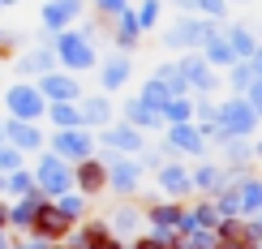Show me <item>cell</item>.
Instances as JSON below:
<instances>
[{
	"label": "cell",
	"instance_id": "cell-22",
	"mask_svg": "<svg viewBox=\"0 0 262 249\" xmlns=\"http://www.w3.org/2000/svg\"><path fill=\"white\" fill-rule=\"evenodd\" d=\"M121 116H125V125L142 129V133H155V129L163 125V121H159V112H155L146 99H142V95H134V99H125V103H121Z\"/></svg>",
	"mask_w": 262,
	"mask_h": 249
},
{
	"label": "cell",
	"instance_id": "cell-51",
	"mask_svg": "<svg viewBox=\"0 0 262 249\" xmlns=\"http://www.w3.org/2000/svg\"><path fill=\"white\" fill-rule=\"evenodd\" d=\"M43 249H73V245H64V241H56V245H43Z\"/></svg>",
	"mask_w": 262,
	"mask_h": 249
},
{
	"label": "cell",
	"instance_id": "cell-32",
	"mask_svg": "<svg viewBox=\"0 0 262 249\" xmlns=\"http://www.w3.org/2000/svg\"><path fill=\"white\" fill-rule=\"evenodd\" d=\"M52 121V129H78L82 125V112L78 103H48V112H43Z\"/></svg>",
	"mask_w": 262,
	"mask_h": 249
},
{
	"label": "cell",
	"instance_id": "cell-8",
	"mask_svg": "<svg viewBox=\"0 0 262 249\" xmlns=\"http://www.w3.org/2000/svg\"><path fill=\"white\" fill-rule=\"evenodd\" d=\"M35 86H39V95L48 103H78L82 99V78H78V73H69V69L43 73V78H35Z\"/></svg>",
	"mask_w": 262,
	"mask_h": 249
},
{
	"label": "cell",
	"instance_id": "cell-9",
	"mask_svg": "<svg viewBox=\"0 0 262 249\" xmlns=\"http://www.w3.org/2000/svg\"><path fill=\"white\" fill-rule=\"evenodd\" d=\"M107 155H138L142 146H146V133L134 125H125V121H112V125H103L99 129V138H95Z\"/></svg>",
	"mask_w": 262,
	"mask_h": 249
},
{
	"label": "cell",
	"instance_id": "cell-43",
	"mask_svg": "<svg viewBox=\"0 0 262 249\" xmlns=\"http://www.w3.org/2000/svg\"><path fill=\"white\" fill-rule=\"evenodd\" d=\"M17 52H21V35H17V30H9V26H0V60L17 56Z\"/></svg>",
	"mask_w": 262,
	"mask_h": 249
},
{
	"label": "cell",
	"instance_id": "cell-38",
	"mask_svg": "<svg viewBox=\"0 0 262 249\" xmlns=\"http://www.w3.org/2000/svg\"><path fill=\"white\" fill-rule=\"evenodd\" d=\"M189 223L193 228H206V232H215V223H220V211H215V202H198V207L189 211Z\"/></svg>",
	"mask_w": 262,
	"mask_h": 249
},
{
	"label": "cell",
	"instance_id": "cell-13",
	"mask_svg": "<svg viewBox=\"0 0 262 249\" xmlns=\"http://www.w3.org/2000/svg\"><path fill=\"white\" fill-rule=\"evenodd\" d=\"M52 69H56V56H52V35L43 30V35H39V48H21V52H17V73L35 82V78H43V73H52Z\"/></svg>",
	"mask_w": 262,
	"mask_h": 249
},
{
	"label": "cell",
	"instance_id": "cell-33",
	"mask_svg": "<svg viewBox=\"0 0 262 249\" xmlns=\"http://www.w3.org/2000/svg\"><path fill=\"white\" fill-rule=\"evenodd\" d=\"M224 146V159H228V168H249V159H254V146H249V138H228Z\"/></svg>",
	"mask_w": 262,
	"mask_h": 249
},
{
	"label": "cell",
	"instance_id": "cell-57",
	"mask_svg": "<svg viewBox=\"0 0 262 249\" xmlns=\"http://www.w3.org/2000/svg\"><path fill=\"white\" fill-rule=\"evenodd\" d=\"M0 249H5V241H0Z\"/></svg>",
	"mask_w": 262,
	"mask_h": 249
},
{
	"label": "cell",
	"instance_id": "cell-18",
	"mask_svg": "<svg viewBox=\"0 0 262 249\" xmlns=\"http://www.w3.org/2000/svg\"><path fill=\"white\" fill-rule=\"evenodd\" d=\"M5 142L21 150V155H39L43 146H48V138L39 133L35 121H13V116H5Z\"/></svg>",
	"mask_w": 262,
	"mask_h": 249
},
{
	"label": "cell",
	"instance_id": "cell-52",
	"mask_svg": "<svg viewBox=\"0 0 262 249\" xmlns=\"http://www.w3.org/2000/svg\"><path fill=\"white\" fill-rule=\"evenodd\" d=\"M17 249H43V241H39V245H17Z\"/></svg>",
	"mask_w": 262,
	"mask_h": 249
},
{
	"label": "cell",
	"instance_id": "cell-50",
	"mask_svg": "<svg viewBox=\"0 0 262 249\" xmlns=\"http://www.w3.org/2000/svg\"><path fill=\"white\" fill-rule=\"evenodd\" d=\"M249 146H254V159H258V164H262V142H249Z\"/></svg>",
	"mask_w": 262,
	"mask_h": 249
},
{
	"label": "cell",
	"instance_id": "cell-14",
	"mask_svg": "<svg viewBox=\"0 0 262 249\" xmlns=\"http://www.w3.org/2000/svg\"><path fill=\"white\" fill-rule=\"evenodd\" d=\"M69 232H73V223L56 211V202H43L39 215H35V223H30V236L43 241V245H56V241H64Z\"/></svg>",
	"mask_w": 262,
	"mask_h": 249
},
{
	"label": "cell",
	"instance_id": "cell-26",
	"mask_svg": "<svg viewBox=\"0 0 262 249\" xmlns=\"http://www.w3.org/2000/svg\"><path fill=\"white\" fill-rule=\"evenodd\" d=\"M224 39H228V48H232L236 60H249V56H254V48H258V35L245 26V21H228V26H224Z\"/></svg>",
	"mask_w": 262,
	"mask_h": 249
},
{
	"label": "cell",
	"instance_id": "cell-46",
	"mask_svg": "<svg viewBox=\"0 0 262 249\" xmlns=\"http://www.w3.org/2000/svg\"><path fill=\"white\" fill-rule=\"evenodd\" d=\"M134 249H172L168 245V236H159V232H150V236H138Z\"/></svg>",
	"mask_w": 262,
	"mask_h": 249
},
{
	"label": "cell",
	"instance_id": "cell-40",
	"mask_svg": "<svg viewBox=\"0 0 262 249\" xmlns=\"http://www.w3.org/2000/svg\"><path fill=\"white\" fill-rule=\"evenodd\" d=\"M5 189L13 193V198H21V193H35V176H30L26 168H17V172H5Z\"/></svg>",
	"mask_w": 262,
	"mask_h": 249
},
{
	"label": "cell",
	"instance_id": "cell-55",
	"mask_svg": "<svg viewBox=\"0 0 262 249\" xmlns=\"http://www.w3.org/2000/svg\"><path fill=\"white\" fill-rule=\"evenodd\" d=\"M0 142H5V121H0Z\"/></svg>",
	"mask_w": 262,
	"mask_h": 249
},
{
	"label": "cell",
	"instance_id": "cell-2",
	"mask_svg": "<svg viewBox=\"0 0 262 249\" xmlns=\"http://www.w3.org/2000/svg\"><path fill=\"white\" fill-rule=\"evenodd\" d=\"M30 176H35V189H39L48 202L73 189V164H64V159L52 155V150H39V164L30 168Z\"/></svg>",
	"mask_w": 262,
	"mask_h": 249
},
{
	"label": "cell",
	"instance_id": "cell-7",
	"mask_svg": "<svg viewBox=\"0 0 262 249\" xmlns=\"http://www.w3.org/2000/svg\"><path fill=\"white\" fill-rule=\"evenodd\" d=\"M48 150H52V155H60L64 164H78V159L95 155V138H91V129H86V125H78V129H56V133L48 138Z\"/></svg>",
	"mask_w": 262,
	"mask_h": 249
},
{
	"label": "cell",
	"instance_id": "cell-36",
	"mask_svg": "<svg viewBox=\"0 0 262 249\" xmlns=\"http://www.w3.org/2000/svg\"><path fill=\"white\" fill-rule=\"evenodd\" d=\"M138 95H142V99H146L150 107H155V112H159V107H163V103L172 99V90H168V86H163V82L155 78V73H150V78L142 82V90H138Z\"/></svg>",
	"mask_w": 262,
	"mask_h": 249
},
{
	"label": "cell",
	"instance_id": "cell-58",
	"mask_svg": "<svg viewBox=\"0 0 262 249\" xmlns=\"http://www.w3.org/2000/svg\"><path fill=\"white\" fill-rule=\"evenodd\" d=\"M0 9H5V5H0Z\"/></svg>",
	"mask_w": 262,
	"mask_h": 249
},
{
	"label": "cell",
	"instance_id": "cell-53",
	"mask_svg": "<svg viewBox=\"0 0 262 249\" xmlns=\"http://www.w3.org/2000/svg\"><path fill=\"white\" fill-rule=\"evenodd\" d=\"M172 5H181V9H189V0H172Z\"/></svg>",
	"mask_w": 262,
	"mask_h": 249
},
{
	"label": "cell",
	"instance_id": "cell-29",
	"mask_svg": "<svg viewBox=\"0 0 262 249\" xmlns=\"http://www.w3.org/2000/svg\"><path fill=\"white\" fill-rule=\"evenodd\" d=\"M159 121H163V125H185V121H193V99H189V95H172V99L159 107Z\"/></svg>",
	"mask_w": 262,
	"mask_h": 249
},
{
	"label": "cell",
	"instance_id": "cell-23",
	"mask_svg": "<svg viewBox=\"0 0 262 249\" xmlns=\"http://www.w3.org/2000/svg\"><path fill=\"white\" fill-rule=\"evenodd\" d=\"M43 193L35 189V193H21L17 202H9V228H21V232H30V223H35V215H39V207H43Z\"/></svg>",
	"mask_w": 262,
	"mask_h": 249
},
{
	"label": "cell",
	"instance_id": "cell-44",
	"mask_svg": "<svg viewBox=\"0 0 262 249\" xmlns=\"http://www.w3.org/2000/svg\"><path fill=\"white\" fill-rule=\"evenodd\" d=\"M21 168V150H13L9 142H0V176H5V172H17Z\"/></svg>",
	"mask_w": 262,
	"mask_h": 249
},
{
	"label": "cell",
	"instance_id": "cell-15",
	"mask_svg": "<svg viewBox=\"0 0 262 249\" xmlns=\"http://www.w3.org/2000/svg\"><path fill=\"white\" fill-rule=\"evenodd\" d=\"M95 73H99V86H103V95H121L129 82H134V60L125 56V52H112L107 60L95 64Z\"/></svg>",
	"mask_w": 262,
	"mask_h": 249
},
{
	"label": "cell",
	"instance_id": "cell-31",
	"mask_svg": "<svg viewBox=\"0 0 262 249\" xmlns=\"http://www.w3.org/2000/svg\"><path fill=\"white\" fill-rule=\"evenodd\" d=\"M107 241H112V228H107V223H82V228H78V245H73V249H103Z\"/></svg>",
	"mask_w": 262,
	"mask_h": 249
},
{
	"label": "cell",
	"instance_id": "cell-49",
	"mask_svg": "<svg viewBox=\"0 0 262 249\" xmlns=\"http://www.w3.org/2000/svg\"><path fill=\"white\" fill-rule=\"evenodd\" d=\"M0 228H9V202H0Z\"/></svg>",
	"mask_w": 262,
	"mask_h": 249
},
{
	"label": "cell",
	"instance_id": "cell-28",
	"mask_svg": "<svg viewBox=\"0 0 262 249\" xmlns=\"http://www.w3.org/2000/svg\"><path fill=\"white\" fill-rule=\"evenodd\" d=\"M236 189H241V215H258L262 211V176H254V172H241L236 176Z\"/></svg>",
	"mask_w": 262,
	"mask_h": 249
},
{
	"label": "cell",
	"instance_id": "cell-17",
	"mask_svg": "<svg viewBox=\"0 0 262 249\" xmlns=\"http://www.w3.org/2000/svg\"><path fill=\"white\" fill-rule=\"evenodd\" d=\"M163 129H168V138H163V142L172 146V155H177V159H181V155L202 159V155H206V146H211V142L198 133V125H193V121H185V125H163Z\"/></svg>",
	"mask_w": 262,
	"mask_h": 249
},
{
	"label": "cell",
	"instance_id": "cell-5",
	"mask_svg": "<svg viewBox=\"0 0 262 249\" xmlns=\"http://www.w3.org/2000/svg\"><path fill=\"white\" fill-rule=\"evenodd\" d=\"M215 26H220V21H206V17H198V13H185L181 21H172V26H168L163 43H168L172 52H198V48H202V39L211 35Z\"/></svg>",
	"mask_w": 262,
	"mask_h": 249
},
{
	"label": "cell",
	"instance_id": "cell-37",
	"mask_svg": "<svg viewBox=\"0 0 262 249\" xmlns=\"http://www.w3.org/2000/svg\"><path fill=\"white\" fill-rule=\"evenodd\" d=\"M155 78L168 86L172 95H189V86H185V78H181V69H177V60H163L159 69H155Z\"/></svg>",
	"mask_w": 262,
	"mask_h": 249
},
{
	"label": "cell",
	"instance_id": "cell-56",
	"mask_svg": "<svg viewBox=\"0 0 262 249\" xmlns=\"http://www.w3.org/2000/svg\"><path fill=\"white\" fill-rule=\"evenodd\" d=\"M228 5H245V0H228Z\"/></svg>",
	"mask_w": 262,
	"mask_h": 249
},
{
	"label": "cell",
	"instance_id": "cell-6",
	"mask_svg": "<svg viewBox=\"0 0 262 249\" xmlns=\"http://www.w3.org/2000/svg\"><path fill=\"white\" fill-rule=\"evenodd\" d=\"M177 69H181V78H185V86H189L193 95H215L224 86L220 69H211V64L202 60V52H185V56L177 60Z\"/></svg>",
	"mask_w": 262,
	"mask_h": 249
},
{
	"label": "cell",
	"instance_id": "cell-24",
	"mask_svg": "<svg viewBox=\"0 0 262 249\" xmlns=\"http://www.w3.org/2000/svg\"><path fill=\"white\" fill-rule=\"evenodd\" d=\"M198 52H202V60L211 64V69H228V64L236 60V56H232V48H228V39H224V26H215L211 35L202 39V48H198Z\"/></svg>",
	"mask_w": 262,
	"mask_h": 249
},
{
	"label": "cell",
	"instance_id": "cell-39",
	"mask_svg": "<svg viewBox=\"0 0 262 249\" xmlns=\"http://www.w3.org/2000/svg\"><path fill=\"white\" fill-rule=\"evenodd\" d=\"M189 9L206 21H224L228 17V0H189Z\"/></svg>",
	"mask_w": 262,
	"mask_h": 249
},
{
	"label": "cell",
	"instance_id": "cell-35",
	"mask_svg": "<svg viewBox=\"0 0 262 249\" xmlns=\"http://www.w3.org/2000/svg\"><path fill=\"white\" fill-rule=\"evenodd\" d=\"M52 202H56V211H60V215H64V219H69V223H78L82 215H86V198H82L78 189L60 193V198H52Z\"/></svg>",
	"mask_w": 262,
	"mask_h": 249
},
{
	"label": "cell",
	"instance_id": "cell-41",
	"mask_svg": "<svg viewBox=\"0 0 262 249\" xmlns=\"http://www.w3.org/2000/svg\"><path fill=\"white\" fill-rule=\"evenodd\" d=\"M159 13H163V0H142V5L134 9V17H138V26H142V35H146V30L159 21Z\"/></svg>",
	"mask_w": 262,
	"mask_h": 249
},
{
	"label": "cell",
	"instance_id": "cell-12",
	"mask_svg": "<svg viewBox=\"0 0 262 249\" xmlns=\"http://www.w3.org/2000/svg\"><path fill=\"white\" fill-rule=\"evenodd\" d=\"M82 13H86V0H43L39 26L48 30V35H56V30H69Z\"/></svg>",
	"mask_w": 262,
	"mask_h": 249
},
{
	"label": "cell",
	"instance_id": "cell-4",
	"mask_svg": "<svg viewBox=\"0 0 262 249\" xmlns=\"http://www.w3.org/2000/svg\"><path fill=\"white\" fill-rule=\"evenodd\" d=\"M0 107H5L13 121H39V116L48 112V99L39 95L35 82H13L5 95H0Z\"/></svg>",
	"mask_w": 262,
	"mask_h": 249
},
{
	"label": "cell",
	"instance_id": "cell-21",
	"mask_svg": "<svg viewBox=\"0 0 262 249\" xmlns=\"http://www.w3.org/2000/svg\"><path fill=\"white\" fill-rule=\"evenodd\" d=\"M116 43V52H138V43H142V26H138V17H134V5H125L121 13L112 17V35H107Z\"/></svg>",
	"mask_w": 262,
	"mask_h": 249
},
{
	"label": "cell",
	"instance_id": "cell-1",
	"mask_svg": "<svg viewBox=\"0 0 262 249\" xmlns=\"http://www.w3.org/2000/svg\"><path fill=\"white\" fill-rule=\"evenodd\" d=\"M52 56H56V64H60V69H69V73H86V69H95V64H99L95 43L86 39L78 26L56 30V35H52Z\"/></svg>",
	"mask_w": 262,
	"mask_h": 249
},
{
	"label": "cell",
	"instance_id": "cell-54",
	"mask_svg": "<svg viewBox=\"0 0 262 249\" xmlns=\"http://www.w3.org/2000/svg\"><path fill=\"white\" fill-rule=\"evenodd\" d=\"M0 5H5V9H9V5H21V0H0Z\"/></svg>",
	"mask_w": 262,
	"mask_h": 249
},
{
	"label": "cell",
	"instance_id": "cell-3",
	"mask_svg": "<svg viewBox=\"0 0 262 249\" xmlns=\"http://www.w3.org/2000/svg\"><path fill=\"white\" fill-rule=\"evenodd\" d=\"M215 125H220V138L228 142V138H254V129L262 121H258L254 107H249L245 95H228V99H220V116H215Z\"/></svg>",
	"mask_w": 262,
	"mask_h": 249
},
{
	"label": "cell",
	"instance_id": "cell-10",
	"mask_svg": "<svg viewBox=\"0 0 262 249\" xmlns=\"http://www.w3.org/2000/svg\"><path fill=\"white\" fill-rule=\"evenodd\" d=\"M73 189L82 193V198H95V193H103L107 189V155H86L73 164Z\"/></svg>",
	"mask_w": 262,
	"mask_h": 249
},
{
	"label": "cell",
	"instance_id": "cell-48",
	"mask_svg": "<svg viewBox=\"0 0 262 249\" xmlns=\"http://www.w3.org/2000/svg\"><path fill=\"white\" fill-rule=\"evenodd\" d=\"M249 69H254V78H262V39H258V48H254V56H249Z\"/></svg>",
	"mask_w": 262,
	"mask_h": 249
},
{
	"label": "cell",
	"instance_id": "cell-11",
	"mask_svg": "<svg viewBox=\"0 0 262 249\" xmlns=\"http://www.w3.org/2000/svg\"><path fill=\"white\" fill-rule=\"evenodd\" d=\"M138 185H142L138 155H107V189L129 198V193H138Z\"/></svg>",
	"mask_w": 262,
	"mask_h": 249
},
{
	"label": "cell",
	"instance_id": "cell-20",
	"mask_svg": "<svg viewBox=\"0 0 262 249\" xmlns=\"http://www.w3.org/2000/svg\"><path fill=\"white\" fill-rule=\"evenodd\" d=\"M155 180H159V193L163 198H172V202H185L193 193V185H189V168L181 164V159H168L159 172H155Z\"/></svg>",
	"mask_w": 262,
	"mask_h": 249
},
{
	"label": "cell",
	"instance_id": "cell-47",
	"mask_svg": "<svg viewBox=\"0 0 262 249\" xmlns=\"http://www.w3.org/2000/svg\"><path fill=\"white\" fill-rule=\"evenodd\" d=\"M245 99H249V107H254V112H258V121H262V78H254V82H249Z\"/></svg>",
	"mask_w": 262,
	"mask_h": 249
},
{
	"label": "cell",
	"instance_id": "cell-34",
	"mask_svg": "<svg viewBox=\"0 0 262 249\" xmlns=\"http://www.w3.org/2000/svg\"><path fill=\"white\" fill-rule=\"evenodd\" d=\"M168 159H177L168 142H159V146H142V150H138V164H142V172H159L163 164H168Z\"/></svg>",
	"mask_w": 262,
	"mask_h": 249
},
{
	"label": "cell",
	"instance_id": "cell-16",
	"mask_svg": "<svg viewBox=\"0 0 262 249\" xmlns=\"http://www.w3.org/2000/svg\"><path fill=\"white\" fill-rule=\"evenodd\" d=\"M215 249H258V236L249 232L245 215H232V219L215 223Z\"/></svg>",
	"mask_w": 262,
	"mask_h": 249
},
{
	"label": "cell",
	"instance_id": "cell-30",
	"mask_svg": "<svg viewBox=\"0 0 262 249\" xmlns=\"http://www.w3.org/2000/svg\"><path fill=\"white\" fill-rule=\"evenodd\" d=\"M220 78L228 82V95H245L249 82H254V69H249V60H232V64L220 73Z\"/></svg>",
	"mask_w": 262,
	"mask_h": 249
},
{
	"label": "cell",
	"instance_id": "cell-42",
	"mask_svg": "<svg viewBox=\"0 0 262 249\" xmlns=\"http://www.w3.org/2000/svg\"><path fill=\"white\" fill-rule=\"evenodd\" d=\"M138 223H142V211H138V207H121V211L112 215V228H116V232H134Z\"/></svg>",
	"mask_w": 262,
	"mask_h": 249
},
{
	"label": "cell",
	"instance_id": "cell-25",
	"mask_svg": "<svg viewBox=\"0 0 262 249\" xmlns=\"http://www.w3.org/2000/svg\"><path fill=\"white\" fill-rule=\"evenodd\" d=\"M181 215H185V207H181V202H150V207H146V219H150V228H155L159 236H168L172 228H177V223H181Z\"/></svg>",
	"mask_w": 262,
	"mask_h": 249
},
{
	"label": "cell",
	"instance_id": "cell-19",
	"mask_svg": "<svg viewBox=\"0 0 262 249\" xmlns=\"http://www.w3.org/2000/svg\"><path fill=\"white\" fill-rule=\"evenodd\" d=\"M78 112H82V125L91 129V133H99L103 125H112L116 121V103H112V95H82L78 99Z\"/></svg>",
	"mask_w": 262,
	"mask_h": 249
},
{
	"label": "cell",
	"instance_id": "cell-27",
	"mask_svg": "<svg viewBox=\"0 0 262 249\" xmlns=\"http://www.w3.org/2000/svg\"><path fill=\"white\" fill-rule=\"evenodd\" d=\"M228 180V168L224 164H211V159H202L198 168H189V185L193 189H202V193H215Z\"/></svg>",
	"mask_w": 262,
	"mask_h": 249
},
{
	"label": "cell",
	"instance_id": "cell-45",
	"mask_svg": "<svg viewBox=\"0 0 262 249\" xmlns=\"http://www.w3.org/2000/svg\"><path fill=\"white\" fill-rule=\"evenodd\" d=\"M125 5H129V0H91V9H95L99 17H116Z\"/></svg>",
	"mask_w": 262,
	"mask_h": 249
}]
</instances>
